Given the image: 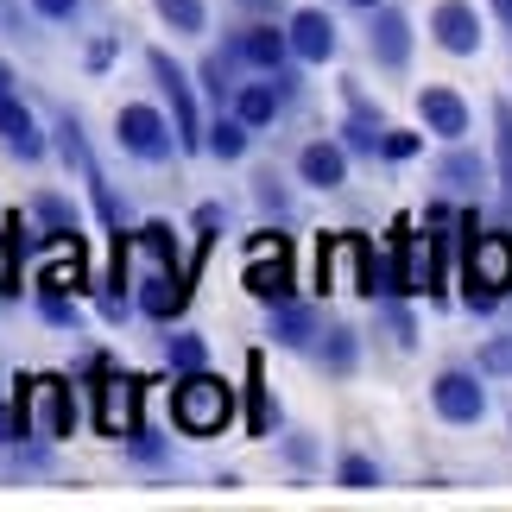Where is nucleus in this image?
<instances>
[{
    "instance_id": "obj_10",
    "label": "nucleus",
    "mask_w": 512,
    "mask_h": 512,
    "mask_svg": "<svg viewBox=\"0 0 512 512\" xmlns=\"http://www.w3.org/2000/svg\"><path fill=\"white\" fill-rule=\"evenodd\" d=\"M291 57H304V64H329L336 57V26H329V13L317 7H304V13H291Z\"/></svg>"
},
{
    "instance_id": "obj_24",
    "label": "nucleus",
    "mask_w": 512,
    "mask_h": 512,
    "mask_svg": "<svg viewBox=\"0 0 512 512\" xmlns=\"http://www.w3.org/2000/svg\"><path fill=\"white\" fill-rule=\"evenodd\" d=\"M437 177H443V184H481V177H487V165L475 159V152H449Z\"/></svg>"
},
{
    "instance_id": "obj_4",
    "label": "nucleus",
    "mask_w": 512,
    "mask_h": 512,
    "mask_svg": "<svg viewBox=\"0 0 512 512\" xmlns=\"http://www.w3.org/2000/svg\"><path fill=\"white\" fill-rule=\"evenodd\" d=\"M247 291L260 304H285L291 298V247H285V234H260V241L247 247Z\"/></svg>"
},
{
    "instance_id": "obj_3",
    "label": "nucleus",
    "mask_w": 512,
    "mask_h": 512,
    "mask_svg": "<svg viewBox=\"0 0 512 512\" xmlns=\"http://www.w3.org/2000/svg\"><path fill=\"white\" fill-rule=\"evenodd\" d=\"M64 430H70V386L57 373H38V380L19 386V437L57 443Z\"/></svg>"
},
{
    "instance_id": "obj_23",
    "label": "nucleus",
    "mask_w": 512,
    "mask_h": 512,
    "mask_svg": "<svg viewBox=\"0 0 512 512\" xmlns=\"http://www.w3.org/2000/svg\"><path fill=\"white\" fill-rule=\"evenodd\" d=\"M481 373H487V380H512V336L481 342Z\"/></svg>"
},
{
    "instance_id": "obj_5",
    "label": "nucleus",
    "mask_w": 512,
    "mask_h": 512,
    "mask_svg": "<svg viewBox=\"0 0 512 512\" xmlns=\"http://www.w3.org/2000/svg\"><path fill=\"white\" fill-rule=\"evenodd\" d=\"M430 405H437L443 424H481V418H487V386H481V373H468V367L437 373V380H430Z\"/></svg>"
},
{
    "instance_id": "obj_33",
    "label": "nucleus",
    "mask_w": 512,
    "mask_h": 512,
    "mask_svg": "<svg viewBox=\"0 0 512 512\" xmlns=\"http://www.w3.org/2000/svg\"><path fill=\"white\" fill-rule=\"evenodd\" d=\"M7 291H13V241L0 234V298H7Z\"/></svg>"
},
{
    "instance_id": "obj_26",
    "label": "nucleus",
    "mask_w": 512,
    "mask_h": 512,
    "mask_svg": "<svg viewBox=\"0 0 512 512\" xmlns=\"http://www.w3.org/2000/svg\"><path fill=\"white\" fill-rule=\"evenodd\" d=\"M494 127H500V184L512 196V102H494Z\"/></svg>"
},
{
    "instance_id": "obj_9",
    "label": "nucleus",
    "mask_w": 512,
    "mask_h": 512,
    "mask_svg": "<svg viewBox=\"0 0 512 512\" xmlns=\"http://www.w3.org/2000/svg\"><path fill=\"white\" fill-rule=\"evenodd\" d=\"M152 70H159V83H165V95H171V108H177V146H190V152H196V146L209 140V133L196 127V95H190V76L177 70L165 51H152Z\"/></svg>"
},
{
    "instance_id": "obj_18",
    "label": "nucleus",
    "mask_w": 512,
    "mask_h": 512,
    "mask_svg": "<svg viewBox=\"0 0 512 512\" xmlns=\"http://www.w3.org/2000/svg\"><path fill=\"white\" fill-rule=\"evenodd\" d=\"M234 114H241L247 127L279 121V83H247V89H234Z\"/></svg>"
},
{
    "instance_id": "obj_34",
    "label": "nucleus",
    "mask_w": 512,
    "mask_h": 512,
    "mask_svg": "<svg viewBox=\"0 0 512 512\" xmlns=\"http://www.w3.org/2000/svg\"><path fill=\"white\" fill-rule=\"evenodd\" d=\"M45 19H76V0H32Z\"/></svg>"
},
{
    "instance_id": "obj_27",
    "label": "nucleus",
    "mask_w": 512,
    "mask_h": 512,
    "mask_svg": "<svg viewBox=\"0 0 512 512\" xmlns=\"http://www.w3.org/2000/svg\"><path fill=\"white\" fill-rule=\"evenodd\" d=\"M165 354H171V367H184V373L203 367V342H196V336H171V342H165Z\"/></svg>"
},
{
    "instance_id": "obj_32",
    "label": "nucleus",
    "mask_w": 512,
    "mask_h": 512,
    "mask_svg": "<svg viewBox=\"0 0 512 512\" xmlns=\"http://www.w3.org/2000/svg\"><path fill=\"white\" fill-rule=\"evenodd\" d=\"M386 323H392V336H399L405 348H411V342H418V329H411V317H405V310H399V304H386Z\"/></svg>"
},
{
    "instance_id": "obj_19",
    "label": "nucleus",
    "mask_w": 512,
    "mask_h": 512,
    "mask_svg": "<svg viewBox=\"0 0 512 512\" xmlns=\"http://www.w3.org/2000/svg\"><path fill=\"white\" fill-rule=\"evenodd\" d=\"M184 298H190L184 279H171V272H165V279H152V285L140 291V310H146V317H159V323H171L177 310H184Z\"/></svg>"
},
{
    "instance_id": "obj_29",
    "label": "nucleus",
    "mask_w": 512,
    "mask_h": 512,
    "mask_svg": "<svg viewBox=\"0 0 512 512\" xmlns=\"http://www.w3.org/2000/svg\"><path fill=\"white\" fill-rule=\"evenodd\" d=\"M380 152H386V159H411V152H418V133L386 127V133H380Z\"/></svg>"
},
{
    "instance_id": "obj_13",
    "label": "nucleus",
    "mask_w": 512,
    "mask_h": 512,
    "mask_svg": "<svg viewBox=\"0 0 512 512\" xmlns=\"http://www.w3.org/2000/svg\"><path fill=\"white\" fill-rule=\"evenodd\" d=\"M418 114H424V127L437 133V140H462V133H468V102L456 89H424Z\"/></svg>"
},
{
    "instance_id": "obj_30",
    "label": "nucleus",
    "mask_w": 512,
    "mask_h": 512,
    "mask_svg": "<svg viewBox=\"0 0 512 512\" xmlns=\"http://www.w3.org/2000/svg\"><path fill=\"white\" fill-rule=\"evenodd\" d=\"M146 247L159 253L165 266H177V241H171V228H165V222H146Z\"/></svg>"
},
{
    "instance_id": "obj_16",
    "label": "nucleus",
    "mask_w": 512,
    "mask_h": 512,
    "mask_svg": "<svg viewBox=\"0 0 512 512\" xmlns=\"http://www.w3.org/2000/svg\"><path fill=\"white\" fill-rule=\"evenodd\" d=\"M373 57H380L386 70H405V57H411V19L405 13H380L373 19Z\"/></svg>"
},
{
    "instance_id": "obj_31",
    "label": "nucleus",
    "mask_w": 512,
    "mask_h": 512,
    "mask_svg": "<svg viewBox=\"0 0 512 512\" xmlns=\"http://www.w3.org/2000/svg\"><path fill=\"white\" fill-rule=\"evenodd\" d=\"M45 317L70 329V323H76V304H64V291H45Z\"/></svg>"
},
{
    "instance_id": "obj_22",
    "label": "nucleus",
    "mask_w": 512,
    "mask_h": 512,
    "mask_svg": "<svg viewBox=\"0 0 512 512\" xmlns=\"http://www.w3.org/2000/svg\"><path fill=\"white\" fill-rule=\"evenodd\" d=\"M336 481L348 487V494H367V487H380V468H373L367 456H342V468H336Z\"/></svg>"
},
{
    "instance_id": "obj_8",
    "label": "nucleus",
    "mask_w": 512,
    "mask_h": 512,
    "mask_svg": "<svg viewBox=\"0 0 512 512\" xmlns=\"http://www.w3.org/2000/svg\"><path fill=\"white\" fill-rule=\"evenodd\" d=\"M430 32H437V45L456 51V57H475V51H481V13L468 7V0H437Z\"/></svg>"
},
{
    "instance_id": "obj_11",
    "label": "nucleus",
    "mask_w": 512,
    "mask_h": 512,
    "mask_svg": "<svg viewBox=\"0 0 512 512\" xmlns=\"http://www.w3.org/2000/svg\"><path fill=\"white\" fill-rule=\"evenodd\" d=\"M0 146L19 152V159H45V133L26 114V102H13V95H0Z\"/></svg>"
},
{
    "instance_id": "obj_37",
    "label": "nucleus",
    "mask_w": 512,
    "mask_h": 512,
    "mask_svg": "<svg viewBox=\"0 0 512 512\" xmlns=\"http://www.w3.org/2000/svg\"><path fill=\"white\" fill-rule=\"evenodd\" d=\"M354 7H380V0H354Z\"/></svg>"
},
{
    "instance_id": "obj_12",
    "label": "nucleus",
    "mask_w": 512,
    "mask_h": 512,
    "mask_svg": "<svg viewBox=\"0 0 512 512\" xmlns=\"http://www.w3.org/2000/svg\"><path fill=\"white\" fill-rule=\"evenodd\" d=\"M234 57L253 70H285V57H291V32L279 26H247L241 38H234Z\"/></svg>"
},
{
    "instance_id": "obj_2",
    "label": "nucleus",
    "mask_w": 512,
    "mask_h": 512,
    "mask_svg": "<svg viewBox=\"0 0 512 512\" xmlns=\"http://www.w3.org/2000/svg\"><path fill=\"white\" fill-rule=\"evenodd\" d=\"M171 411H177V430H190V437H215V430H228V418H234V386L196 367L190 380H177Z\"/></svg>"
},
{
    "instance_id": "obj_7",
    "label": "nucleus",
    "mask_w": 512,
    "mask_h": 512,
    "mask_svg": "<svg viewBox=\"0 0 512 512\" xmlns=\"http://www.w3.org/2000/svg\"><path fill=\"white\" fill-rule=\"evenodd\" d=\"M114 133H121V146L133 152V159H165V152H171V127H165V114H159V108H146V102H127V108H121V121H114Z\"/></svg>"
},
{
    "instance_id": "obj_6",
    "label": "nucleus",
    "mask_w": 512,
    "mask_h": 512,
    "mask_svg": "<svg viewBox=\"0 0 512 512\" xmlns=\"http://www.w3.org/2000/svg\"><path fill=\"white\" fill-rule=\"evenodd\" d=\"M399 266H405V291L443 298V234H405L399 228Z\"/></svg>"
},
{
    "instance_id": "obj_14",
    "label": "nucleus",
    "mask_w": 512,
    "mask_h": 512,
    "mask_svg": "<svg viewBox=\"0 0 512 512\" xmlns=\"http://www.w3.org/2000/svg\"><path fill=\"white\" fill-rule=\"evenodd\" d=\"M133 411H140V380H121V373H114V380L102 386V411H95V424H102L108 437H127V430H140Z\"/></svg>"
},
{
    "instance_id": "obj_25",
    "label": "nucleus",
    "mask_w": 512,
    "mask_h": 512,
    "mask_svg": "<svg viewBox=\"0 0 512 512\" xmlns=\"http://www.w3.org/2000/svg\"><path fill=\"white\" fill-rule=\"evenodd\" d=\"M323 367H329V373H348V367H354V329H329V342H323Z\"/></svg>"
},
{
    "instance_id": "obj_35",
    "label": "nucleus",
    "mask_w": 512,
    "mask_h": 512,
    "mask_svg": "<svg viewBox=\"0 0 512 512\" xmlns=\"http://www.w3.org/2000/svg\"><path fill=\"white\" fill-rule=\"evenodd\" d=\"M494 13L506 19V32H512V0H494Z\"/></svg>"
},
{
    "instance_id": "obj_1",
    "label": "nucleus",
    "mask_w": 512,
    "mask_h": 512,
    "mask_svg": "<svg viewBox=\"0 0 512 512\" xmlns=\"http://www.w3.org/2000/svg\"><path fill=\"white\" fill-rule=\"evenodd\" d=\"M468 310H494L512 291V234H481V222L468 215Z\"/></svg>"
},
{
    "instance_id": "obj_15",
    "label": "nucleus",
    "mask_w": 512,
    "mask_h": 512,
    "mask_svg": "<svg viewBox=\"0 0 512 512\" xmlns=\"http://www.w3.org/2000/svg\"><path fill=\"white\" fill-rule=\"evenodd\" d=\"M298 171H304V184L336 190V184H348V152H342L336 140H310V146L298 152Z\"/></svg>"
},
{
    "instance_id": "obj_36",
    "label": "nucleus",
    "mask_w": 512,
    "mask_h": 512,
    "mask_svg": "<svg viewBox=\"0 0 512 512\" xmlns=\"http://www.w3.org/2000/svg\"><path fill=\"white\" fill-rule=\"evenodd\" d=\"M0 95H13V70L7 64H0Z\"/></svg>"
},
{
    "instance_id": "obj_20",
    "label": "nucleus",
    "mask_w": 512,
    "mask_h": 512,
    "mask_svg": "<svg viewBox=\"0 0 512 512\" xmlns=\"http://www.w3.org/2000/svg\"><path fill=\"white\" fill-rule=\"evenodd\" d=\"M247 133H253V127L241 121V114H234V121H228V114H222V121H215V127H209V140H203V146H209V152H215V159H222V165H228V159H241V152H247Z\"/></svg>"
},
{
    "instance_id": "obj_28",
    "label": "nucleus",
    "mask_w": 512,
    "mask_h": 512,
    "mask_svg": "<svg viewBox=\"0 0 512 512\" xmlns=\"http://www.w3.org/2000/svg\"><path fill=\"white\" fill-rule=\"evenodd\" d=\"M32 209H38V215H45V222H51V228H76V209L64 203V196H38V203H32Z\"/></svg>"
},
{
    "instance_id": "obj_17",
    "label": "nucleus",
    "mask_w": 512,
    "mask_h": 512,
    "mask_svg": "<svg viewBox=\"0 0 512 512\" xmlns=\"http://www.w3.org/2000/svg\"><path fill=\"white\" fill-rule=\"evenodd\" d=\"M310 336H317V310H304V304H272V342H285V348H310Z\"/></svg>"
},
{
    "instance_id": "obj_21",
    "label": "nucleus",
    "mask_w": 512,
    "mask_h": 512,
    "mask_svg": "<svg viewBox=\"0 0 512 512\" xmlns=\"http://www.w3.org/2000/svg\"><path fill=\"white\" fill-rule=\"evenodd\" d=\"M152 7L165 13V26H177V32H203V0H152Z\"/></svg>"
}]
</instances>
